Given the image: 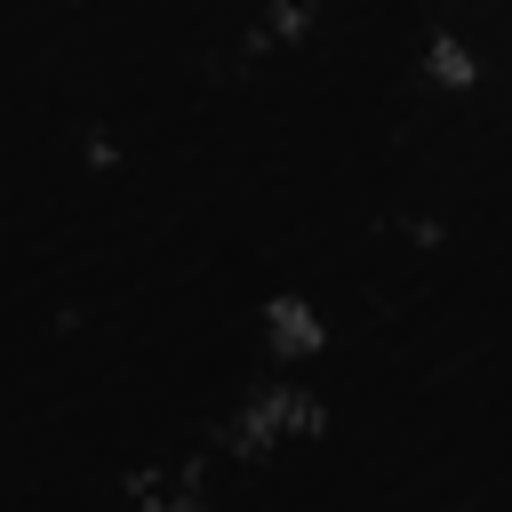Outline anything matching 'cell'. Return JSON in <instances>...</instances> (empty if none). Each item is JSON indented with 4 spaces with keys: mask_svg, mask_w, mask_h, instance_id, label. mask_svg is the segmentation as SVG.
<instances>
[{
    "mask_svg": "<svg viewBox=\"0 0 512 512\" xmlns=\"http://www.w3.org/2000/svg\"><path fill=\"white\" fill-rule=\"evenodd\" d=\"M304 432H320V400L304 392V384H264L240 416H232V448H280V440H304Z\"/></svg>",
    "mask_w": 512,
    "mask_h": 512,
    "instance_id": "cell-1",
    "label": "cell"
},
{
    "mask_svg": "<svg viewBox=\"0 0 512 512\" xmlns=\"http://www.w3.org/2000/svg\"><path fill=\"white\" fill-rule=\"evenodd\" d=\"M128 496H136L144 512H200V504H208V480H200L192 456H176V464H144V472H128Z\"/></svg>",
    "mask_w": 512,
    "mask_h": 512,
    "instance_id": "cell-2",
    "label": "cell"
},
{
    "mask_svg": "<svg viewBox=\"0 0 512 512\" xmlns=\"http://www.w3.org/2000/svg\"><path fill=\"white\" fill-rule=\"evenodd\" d=\"M264 336H272V352L304 360V352H320V312H312L304 296H272V304H264Z\"/></svg>",
    "mask_w": 512,
    "mask_h": 512,
    "instance_id": "cell-3",
    "label": "cell"
},
{
    "mask_svg": "<svg viewBox=\"0 0 512 512\" xmlns=\"http://www.w3.org/2000/svg\"><path fill=\"white\" fill-rule=\"evenodd\" d=\"M432 80H448V88H464V80H472V56H464V40H432Z\"/></svg>",
    "mask_w": 512,
    "mask_h": 512,
    "instance_id": "cell-4",
    "label": "cell"
},
{
    "mask_svg": "<svg viewBox=\"0 0 512 512\" xmlns=\"http://www.w3.org/2000/svg\"><path fill=\"white\" fill-rule=\"evenodd\" d=\"M296 32H304V0H272L256 24V40H296Z\"/></svg>",
    "mask_w": 512,
    "mask_h": 512,
    "instance_id": "cell-5",
    "label": "cell"
}]
</instances>
